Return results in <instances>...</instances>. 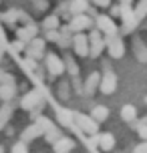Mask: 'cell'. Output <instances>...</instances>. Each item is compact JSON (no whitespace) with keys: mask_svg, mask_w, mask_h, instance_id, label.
<instances>
[{"mask_svg":"<svg viewBox=\"0 0 147 153\" xmlns=\"http://www.w3.org/2000/svg\"><path fill=\"white\" fill-rule=\"evenodd\" d=\"M20 107L26 109V111H40L42 109V99H40V93L39 91H30L26 93L20 101Z\"/></svg>","mask_w":147,"mask_h":153,"instance_id":"1","label":"cell"},{"mask_svg":"<svg viewBox=\"0 0 147 153\" xmlns=\"http://www.w3.org/2000/svg\"><path fill=\"white\" fill-rule=\"evenodd\" d=\"M73 119H75V123L79 125V129L85 131L87 135H97V123H95L91 117H87V115H83V113H75Z\"/></svg>","mask_w":147,"mask_h":153,"instance_id":"2","label":"cell"},{"mask_svg":"<svg viewBox=\"0 0 147 153\" xmlns=\"http://www.w3.org/2000/svg\"><path fill=\"white\" fill-rule=\"evenodd\" d=\"M91 26V18L85 14H75L73 16V20H71L69 24V30L73 32H81V30H85V28H89Z\"/></svg>","mask_w":147,"mask_h":153,"instance_id":"3","label":"cell"},{"mask_svg":"<svg viewBox=\"0 0 147 153\" xmlns=\"http://www.w3.org/2000/svg\"><path fill=\"white\" fill-rule=\"evenodd\" d=\"M99 89L105 95H109V93H113L117 89V76L113 75V73H107V75H103V79L99 81Z\"/></svg>","mask_w":147,"mask_h":153,"instance_id":"4","label":"cell"},{"mask_svg":"<svg viewBox=\"0 0 147 153\" xmlns=\"http://www.w3.org/2000/svg\"><path fill=\"white\" fill-rule=\"evenodd\" d=\"M47 69L50 75H61L62 71H65V62L56 54H47Z\"/></svg>","mask_w":147,"mask_h":153,"instance_id":"5","label":"cell"},{"mask_svg":"<svg viewBox=\"0 0 147 153\" xmlns=\"http://www.w3.org/2000/svg\"><path fill=\"white\" fill-rule=\"evenodd\" d=\"M73 42H75V51H77L79 56H87L89 54V38H87V34L79 32L77 36L73 38Z\"/></svg>","mask_w":147,"mask_h":153,"instance_id":"6","label":"cell"},{"mask_svg":"<svg viewBox=\"0 0 147 153\" xmlns=\"http://www.w3.org/2000/svg\"><path fill=\"white\" fill-rule=\"evenodd\" d=\"M53 147H54V153H69L75 147V141L71 137H59L53 143Z\"/></svg>","mask_w":147,"mask_h":153,"instance_id":"7","label":"cell"},{"mask_svg":"<svg viewBox=\"0 0 147 153\" xmlns=\"http://www.w3.org/2000/svg\"><path fill=\"white\" fill-rule=\"evenodd\" d=\"M107 45H109L111 56H115V59L123 56V45H121V40H119L117 36H107Z\"/></svg>","mask_w":147,"mask_h":153,"instance_id":"8","label":"cell"},{"mask_svg":"<svg viewBox=\"0 0 147 153\" xmlns=\"http://www.w3.org/2000/svg\"><path fill=\"white\" fill-rule=\"evenodd\" d=\"M40 135H42V129L34 123V125H30V127H26V129L22 131V143H28V141L40 137Z\"/></svg>","mask_w":147,"mask_h":153,"instance_id":"9","label":"cell"},{"mask_svg":"<svg viewBox=\"0 0 147 153\" xmlns=\"http://www.w3.org/2000/svg\"><path fill=\"white\" fill-rule=\"evenodd\" d=\"M97 24H99V28L107 36H115V24L111 22V18H107V16H99L97 18Z\"/></svg>","mask_w":147,"mask_h":153,"instance_id":"10","label":"cell"},{"mask_svg":"<svg viewBox=\"0 0 147 153\" xmlns=\"http://www.w3.org/2000/svg\"><path fill=\"white\" fill-rule=\"evenodd\" d=\"M97 137H99V143H97V147H101L103 151H111V149H113V145H115V137H113L111 133L97 135Z\"/></svg>","mask_w":147,"mask_h":153,"instance_id":"11","label":"cell"},{"mask_svg":"<svg viewBox=\"0 0 147 153\" xmlns=\"http://www.w3.org/2000/svg\"><path fill=\"white\" fill-rule=\"evenodd\" d=\"M14 95H16L14 83H2V85H0V99H2V101H10Z\"/></svg>","mask_w":147,"mask_h":153,"instance_id":"12","label":"cell"},{"mask_svg":"<svg viewBox=\"0 0 147 153\" xmlns=\"http://www.w3.org/2000/svg\"><path fill=\"white\" fill-rule=\"evenodd\" d=\"M99 81H101V75H99V73H93V75L87 79V81H85V93H87V95H93L95 89L99 87Z\"/></svg>","mask_w":147,"mask_h":153,"instance_id":"13","label":"cell"},{"mask_svg":"<svg viewBox=\"0 0 147 153\" xmlns=\"http://www.w3.org/2000/svg\"><path fill=\"white\" fill-rule=\"evenodd\" d=\"M107 117H109V109H107V107H103V105H97V107L91 111V119H93L95 123L105 121Z\"/></svg>","mask_w":147,"mask_h":153,"instance_id":"14","label":"cell"},{"mask_svg":"<svg viewBox=\"0 0 147 153\" xmlns=\"http://www.w3.org/2000/svg\"><path fill=\"white\" fill-rule=\"evenodd\" d=\"M34 34H36V28L34 26H26V28H20L18 30V40H22V42H30L32 38H34Z\"/></svg>","mask_w":147,"mask_h":153,"instance_id":"15","label":"cell"},{"mask_svg":"<svg viewBox=\"0 0 147 153\" xmlns=\"http://www.w3.org/2000/svg\"><path fill=\"white\" fill-rule=\"evenodd\" d=\"M121 117H123L125 121H135L137 119V109H135V105H125L121 109Z\"/></svg>","mask_w":147,"mask_h":153,"instance_id":"16","label":"cell"},{"mask_svg":"<svg viewBox=\"0 0 147 153\" xmlns=\"http://www.w3.org/2000/svg\"><path fill=\"white\" fill-rule=\"evenodd\" d=\"M69 8H71L73 14H83L87 10V0H73Z\"/></svg>","mask_w":147,"mask_h":153,"instance_id":"17","label":"cell"},{"mask_svg":"<svg viewBox=\"0 0 147 153\" xmlns=\"http://www.w3.org/2000/svg\"><path fill=\"white\" fill-rule=\"evenodd\" d=\"M59 121H61V125H65V127H71V123H73V113L71 111H59Z\"/></svg>","mask_w":147,"mask_h":153,"instance_id":"18","label":"cell"},{"mask_svg":"<svg viewBox=\"0 0 147 153\" xmlns=\"http://www.w3.org/2000/svg\"><path fill=\"white\" fill-rule=\"evenodd\" d=\"M10 113H12V109L8 107V105H4V107L0 109V129L4 127V123L10 119Z\"/></svg>","mask_w":147,"mask_h":153,"instance_id":"19","label":"cell"},{"mask_svg":"<svg viewBox=\"0 0 147 153\" xmlns=\"http://www.w3.org/2000/svg\"><path fill=\"white\" fill-rule=\"evenodd\" d=\"M56 26H59V18L56 16H48L45 20V28L47 30H56Z\"/></svg>","mask_w":147,"mask_h":153,"instance_id":"20","label":"cell"},{"mask_svg":"<svg viewBox=\"0 0 147 153\" xmlns=\"http://www.w3.org/2000/svg\"><path fill=\"white\" fill-rule=\"evenodd\" d=\"M36 125H39L40 129H42V133H45V131H48V129H53L54 125L50 121H48L47 117H39V121H36Z\"/></svg>","mask_w":147,"mask_h":153,"instance_id":"21","label":"cell"},{"mask_svg":"<svg viewBox=\"0 0 147 153\" xmlns=\"http://www.w3.org/2000/svg\"><path fill=\"white\" fill-rule=\"evenodd\" d=\"M42 135H45V137H47V141H50V143H54V141H56V139L61 137V135H59V129H48V131H45V133H42Z\"/></svg>","mask_w":147,"mask_h":153,"instance_id":"22","label":"cell"},{"mask_svg":"<svg viewBox=\"0 0 147 153\" xmlns=\"http://www.w3.org/2000/svg\"><path fill=\"white\" fill-rule=\"evenodd\" d=\"M30 48L42 51V48H45V40H42V38H32V40H30Z\"/></svg>","mask_w":147,"mask_h":153,"instance_id":"23","label":"cell"},{"mask_svg":"<svg viewBox=\"0 0 147 153\" xmlns=\"http://www.w3.org/2000/svg\"><path fill=\"white\" fill-rule=\"evenodd\" d=\"M12 153H28V149H26V145L20 141V143H16V145L12 147Z\"/></svg>","mask_w":147,"mask_h":153,"instance_id":"24","label":"cell"},{"mask_svg":"<svg viewBox=\"0 0 147 153\" xmlns=\"http://www.w3.org/2000/svg\"><path fill=\"white\" fill-rule=\"evenodd\" d=\"M133 153H147V141H143V143H139V145H135Z\"/></svg>","mask_w":147,"mask_h":153,"instance_id":"25","label":"cell"},{"mask_svg":"<svg viewBox=\"0 0 147 153\" xmlns=\"http://www.w3.org/2000/svg\"><path fill=\"white\" fill-rule=\"evenodd\" d=\"M65 69H69V71H71V75H77V73H79L77 65H75L73 61H67V67H65Z\"/></svg>","mask_w":147,"mask_h":153,"instance_id":"26","label":"cell"},{"mask_svg":"<svg viewBox=\"0 0 147 153\" xmlns=\"http://www.w3.org/2000/svg\"><path fill=\"white\" fill-rule=\"evenodd\" d=\"M59 36H61V34H59L56 30H48L47 32V40H59Z\"/></svg>","mask_w":147,"mask_h":153,"instance_id":"27","label":"cell"},{"mask_svg":"<svg viewBox=\"0 0 147 153\" xmlns=\"http://www.w3.org/2000/svg\"><path fill=\"white\" fill-rule=\"evenodd\" d=\"M93 2H95V6H99V8H107L111 4V0H93Z\"/></svg>","mask_w":147,"mask_h":153,"instance_id":"28","label":"cell"},{"mask_svg":"<svg viewBox=\"0 0 147 153\" xmlns=\"http://www.w3.org/2000/svg\"><path fill=\"white\" fill-rule=\"evenodd\" d=\"M12 48H14V51H22V48H24V42H22V40H16L14 45H12Z\"/></svg>","mask_w":147,"mask_h":153,"instance_id":"29","label":"cell"},{"mask_svg":"<svg viewBox=\"0 0 147 153\" xmlns=\"http://www.w3.org/2000/svg\"><path fill=\"white\" fill-rule=\"evenodd\" d=\"M26 67H28L30 71H34V69H36V61H32V59H26Z\"/></svg>","mask_w":147,"mask_h":153,"instance_id":"30","label":"cell"},{"mask_svg":"<svg viewBox=\"0 0 147 153\" xmlns=\"http://www.w3.org/2000/svg\"><path fill=\"white\" fill-rule=\"evenodd\" d=\"M0 79H2V83H12V81H14V79H12L10 75H2Z\"/></svg>","mask_w":147,"mask_h":153,"instance_id":"31","label":"cell"},{"mask_svg":"<svg viewBox=\"0 0 147 153\" xmlns=\"http://www.w3.org/2000/svg\"><path fill=\"white\" fill-rule=\"evenodd\" d=\"M139 135L147 141V127H141V129H139Z\"/></svg>","mask_w":147,"mask_h":153,"instance_id":"32","label":"cell"},{"mask_svg":"<svg viewBox=\"0 0 147 153\" xmlns=\"http://www.w3.org/2000/svg\"><path fill=\"white\" fill-rule=\"evenodd\" d=\"M111 14H113V16L121 14V8H119V6H113V8H111Z\"/></svg>","mask_w":147,"mask_h":153,"instance_id":"33","label":"cell"},{"mask_svg":"<svg viewBox=\"0 0 147 153\" xmlns=\"http://www.w3.org/2000/svg\"><path fill=\"white\" fill-rule=\"evenodd\" d=\"M129 2H131V0H123V4H129Z\"/></svg>","mask_w":147,"mask_h":153,"instance_id":"34","label":"cell"},{"mask_svg":"<svg viewBox=\"0 0 147 153\" xmlns=\"http://www.w3.org/2000/svg\"><path fill=\"white\" fill-rule=\"evenodd\" d=\"M0 153H4V149H2V147H0Z\"/></svg>","mask_w":147,"mask_h":153,"instance_id":"35","label":"cell"},{"mask_svg":"<svg viewBox=\"0 0 147 153\" xmlns=\"http://www.w3.org/2000/svg\"><path fill=\"white\" fill-rule=\"evenodd\" d=\"M93 153H97V151H93Z\"/></svg>","mask_w":147,"mask_h":153,"instance_id":"36","label":"cell"}]
</instances>
